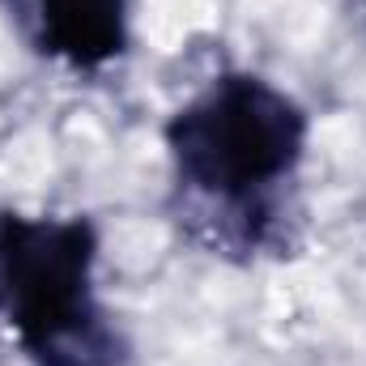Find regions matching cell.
Here are the masks:
<instances>
[{"instance_id": "obj_1", "label": "cell", "mask_w": 366, "mask_h": 366, "mask_svg": "<svg viewBox=\"0 0 366 366\" xmlns=\"http://www.w3.org/2000/svg\"><path fill=\"white\" fill-rule=\"evenodd\" d=\"M94 264L90 217L0 213V311L34 366H124L128 345L94 298Z\"/></svg>"}, {"instance_id": "obj_2", "label": "cell", "mask_w": 366, "mask_h": 366, "mask_svg": "<svg viewBox=\"0 0 366 366\" xmlns=\"http://www.w3.org/2000/svg\"><path fill=\"white\" fill-rule=\"evenodd\" d=\"M307 132L294 94L256 73H226L171 115L167 149L187 187L247 209L298 171Z\"/></svg>"}, {"instance_id": "obj_3", "label": "cell", "mask_w": 366, "mask_h": 366, "mask_svg": "<svg viewBox=\"0 0 366 366\" xmlns=\"http://www.w3.org/2000/svg\"><path fill=\"white\" fill-rule=\"evenodd\" d=\"M39 47L69 69H107L128 51V0H39Z\"/></svg>"}, {"instance_id": "obj_4", "label": "cell", "mask_w": 366, "mask_h": 366, "mask_svg": "<svg viewBox=\"0 0 366 366\" xmlns=\"http://www.w3.org/2000/svg\"><path fill=\"white\" fill-rule=\"evenodd\" d=\"M0 307H4V298H0Z\"/></svg>"}, {"instance_id": "obj_5", "label": "cell", "mask_w": 366, "mask_h": 366, "mask_svg": "<svg viewBox=\"0 0 366 366\" xmlns=\"http://www.w3.org/2000/svg\"><path fill=\"white\" fill-rule=\"evenodd\" d=\"M362 4H366V0H362Z\"/></svg>"}]
</instances>
